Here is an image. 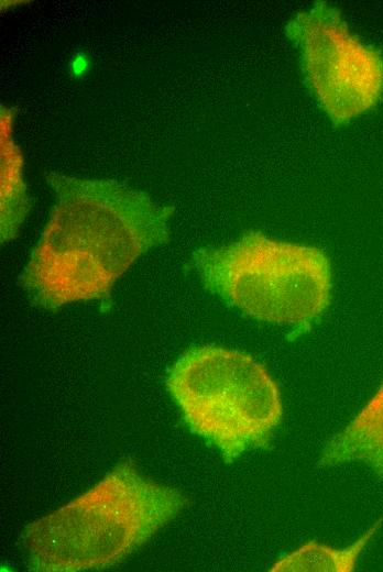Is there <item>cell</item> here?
Listing matches in <instances>:
<instances>
[{
  "instance_id": "1",
  "label": "cell",
  "mask_w": 383,
  "mask_h": 572,
  "mask_svg": "<svg viewBox=\"0 0 383 572\" xmlns=\"http://www.w3.org/2000/svg\"><path fill=\"white\" fill-rule=\"evenodd\" d=\"M50 219L19 277L35 305L102 298L130 265L168 240L173 208L114 180L50 174Z\"/></svg>"
},
{
  "instance_id": "6",
  "label": "cell",
  "mask_w": 383,
  "mask_h": 572,
  "mask_svg": "<svg viewBox=\"0 0 383 572\" xmlns=\"http://www.w3.org/2000/svg\"><path fill=\"white\" fill-rule=\"evenodd\" d=\"M362 462L383 477V383L353 417L325 446L319 464Z\"/></svg>"
},
{
  "instance_id": "4",
  "label": "cell",
  "mask_w": 383,
  "mask_h": 572,
  "mask_svg": "<svg viewBox=\"0 0 383 572\" xmlns=\"http://www.w3.org/2000/svg\"><path fill=\"white\" fill-rule=\"evenodd\" d=\"M193 264L208 290L259 321L305 327L331 299V265L322 250L261 232L199 249Z\"/></svg>"
},
{
  "instance_id": "5",
  "label": "cell",
  "mask_w": 383,
  "mask_h": 572,
  "mask_svg": "<svg viewBox=\"0 0 383 572\" xmlns=\"http://www.w3.org/2000/svg\"><path fill=\"white\" fill-rule=\"evenodd\" d=\"M305 84L337 125L372 109L383 95V57L350 32L340 11L319 1L285 26Z\"/></svg>"
},
{
  "instance_id": "2",
  "label": "cell",
  "mask_w": 383,
  "mask_h": 572,
  "mask_svg": "<svg viewBox=\"0 0 383 572\" xmlns=\"http://www.w3.org/2000/svg\"><path fill=\"white\" fill-rule=\"evenodd\" d=\"M183 494L122 462L96 485L22 534L28 568L78 572L118 564L173 520Z\"/></svg>"
},
{
  "instance_id": "8",
  "label": "cell",
  "mask_w": 383,
  "mask_h": 572,
  "mask_svg": "<svg viewBox=\"0 0 383 572\" xmlns=\"http://www.w3.org/2000/svg\"><path fill=\"white\" fill-rule=\"evenodd\" d=\"M383 518L379 519L353 543L343 548H333L316 541H309L277 560L271 571H353L360 554L377 530Z\"/></svg>"
},
{
  "instance_id": "3",
  "label": "cell",
  "mask_w": 383,
  "mask_h": 572,
  "mask_svg": "<svg viewBox=\"0 0 383 572\" xmlns=\"http://www.w3.org/2000/svg\"><path fill=\"white\" fill-rule=\"evenodd\" d=\"M166 387L188 428L228 463L267 447L283 418L276 382L250 354L217 346L186 350Z\"/></svg>"
},
{
  "instance_id": "9",
  "label": "cell",
  "mask_w": 383,
  "mask_h": 572,
  "mask_svg": "<svg viewBox=\"0 0 383 572\" xmlns=\"http://www.w3.org/2000/svg\"><path fill=\"white\" fill-rule=\"evenodd\" d=\"M90 64V57L86 52H76L69 58L68 72L70 76L75 79L84 78L89 73Z\"/></svg>"
},
{
  "instance_id": "7",
  "label": "cell",
  "mask_w": 383,
  "mask_h": 572,
  "mask_svg": "<svg viewBox=\"0 0 383 572\" xmlns=\"http://www.w3.org/2000/svg\"><path fill=\"white\" fill-rule=\"evenodd\" d=\"M1 145V240L15 237L30 209L22 179V157L9 136L10 117L2 118Z\"/></svg>"
}]
</instances>
